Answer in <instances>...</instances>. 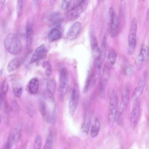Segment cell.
Masks as SVG:
<instances>
[{
    "mask_svg": "<svg viewBox=\"0 0 149 149\" xmlns=\"http://www.w3.org/2000/svg\"><path fill=\"white\" fill-rule=\"evenodd\" d=\"M23 8L22 1L21 0H18L16 7L17 12V15L20 17L22 14Z\"/></svg>",
    "mask_w": 149,
    "mask_h": 149,
    "instance_id": "e575fe53",
    "label": "cell"
},
{
    "mask_svg": "<svg viewBox=\"0 0 149 149\" xmlns=\"http://www.w3.org/2000/svg\"><path fill=\"white\" fill-rule=\"evenodd\" d=\"M110 68L106 64L103 69L102 76L100 80L105 85L107 83L110 75Z\"/></svg>",
    "mask_w": 149,
    "mask_h": 149,
    "instance_id": "cb8c5ba5",
    "label": "cell"
},
{
    "mask_svg": "<svg viewBox=\"0 0 149 149\" xmlns=\"http://www.w3.org/2000/svg\"><path fill=\"white\" fill-rule=\"evenodd\" d=\"M33 32V24L30 22L27 24L26 28V47H30L32 42Z\"/></svg>",
    "mask_w": 149,
    "mask_h": 149,
    "instance_id": "2e32d148",
    "label": "cell"
},
{
    "mask_svg": "<svg viewBox=\"0 0 149 149\" xmlns=\"http://www.w3.org/2000/svg\"><path fill=\"white\" fill-rule=\"evenodd\" d=\"M13 146L7 141L3 149H11Z\"/></svg>",
    "mask_w": 149,
    "mask_h": 149,
    "instance_id": "ab89813d",
    "label": "cell"
},
{
    "mask_svg": "<svg viewBox=\"0 0 149 149\" xmlns=\"http://www.w3.org/2000/svg\"><path fill=\"white\" fill-rule=\"evenodd\" d=\"M137 22L136 18H133L128 36V50L129 54L131 55L134 52L136 46Z\"/></svg>",
    "mask_w": 149,
    "mask_h": 149,
    "instance_id": "7a4b0ae2",
    "label": "cell"
},
{
    "mask_svg": "<svg viewBox=\"0 0 149 149\" xmlns=\"http://www.w3.org/2000/svg\"><path fill=\"white\" fill-rule=\"evenodd\" d=\"M47 89L48 92L50 94H54L56 88V83L54 79L49 80L46 84Z\"/></svg>",
    "mask_w": 149,
    "mask_h": 149,
    "instance_id": "d4e9b609",
    "label": "cell"
},
{
    "mask_svg": "<svg viewBox=\"0 0 149 149\" xmlns=\"http://www.w3.org/2000/svg\"><path fill=\"white\" fill-rule=\"evenodd\" d=\"M124 72L125 74L129 76H131L133 73V71L132 68L129 66H127L125 68Z\"/></svg>",
    "mask_w": 149,
    "mask_h": 149,
    "instance_id": "8d00e7d4",
    "label": "cell"
},
{
    "mask_svg": "<svg viewBox=\"0 0 149 149\" xmlns=\"http://www.w3.org/2000/svg\"><path fill=\"white\" fill-rule=\"evenodd\" d=\"M69 84V76L68 71L65 68H63L61 71L59 91L61 98H63L68 91Z\"/></svg>",
    "mask_w": 149,
    "mask_h": 149,
    "instance_id": "52a82bcc",
    "label": "cell"
},
{
    "mask_svg": "<svg viewBox=\"0 0 149 149\" xmlns=\"http://www.w3.org/2000/svg\"><path fill=\"white\" fill-rule=\"evenodd\" d=\"M5 1L3 0H0V4H3L4 3Z\"/></svg>",
    "mask_w": 149,
    "mask_h": 149,
    "instance_id": "b9f144b4",
    "label": "cell"
},
{
    "mask_svg": "<svg viewBox=\"0 0 149 149\" xmlns=\"http://www.w3.org/2000/svg\"><path fill=\"white\" fill-rule=\"evenodd\" d=\"M43 67L45 70L46 75L47 76L51 75L52 72V68L50 63L48 61L44 62L43 64Z\"/></svg>",
    "mask_w": 149,
    "mask_h": 149,
    "instance_id": "d6a6232c",
    "label": "cell"
},
{
    "mask_svg": "<svg viewBox=\"0 0 149 149\" xmlns=\"http://www.w3.org/2000/svg\"><path fill=\"white\" fill-rule=\"evenodd\" d=\"M61 36V31L58 29L55 28L52 30L48 34V38L51 41L59 40Z\"/></svg>",
    "mask_w": 149,
    "mask_h": 149,
    "instance_id": "44dd1931",
    "label": "cell"
},
{
    "mask_svg": "<svg viewBox=\"0 0 149 149\" xmlns=\"http://www.w3.org/2000/svg\"><path fill=\"white\" fill-rule=\"evenodd\" d=\"M55 1L50 0V4L51 6H53L55 3Z\"/></svg>",
    "mask_w": 149,
    "mask_h": 149,
    "instance_id": "60d3db41",
    "label": "cell"
},
{
    "mask_svg": "<svg viewBox=\"0 0 149 149\" xmlns=\"http://www.w3.org/2000/svg\"><path fill=\"white\" fill-rule=\"evenodd\" d=\"M81 28V25L80 22H75L69 29L67 35L68 39L72 40L76 38L79 34Z\"/></svg>",
    "mask_w": 149,
    "mask_h": 149,
    "instance_id": "7c38bea8",
    "label": "cell"
},
{
    "mask_svg": "<svg viewBox=\"0 0 149 149\" xmlns=\"http://www.w3.org/2000/svg\"><path fill=\"white\" fill-rule=\"evenodd\" d=\"M80 90L79 86L77 83L74 85L71 98L69 102V111L72 116L74 115L77 108L79 100Z\"/></svg>",
    "mask_w": 149,
    "mask_h": 149,
    "instance_id": "5b68a950",
    "label": "cell"
},
{
    "mask_svg": "<svg viewBox=\"0 0 149 149\" xmlns=\"http://www.w3.org/2000/svg\"><path fill=\"white\" fill-rule=\"evenodd\" d=\"M91 49L92 54L95 58L99 55V49L97 39L95 37L93 36L91 42Z\"/></svg>",
    "mask_w": 149,
    "mask_h": 149,
    "instance_id": "ffe728a7",
    "label": "cell"
},
{
    "mask_svg": "<svg viewBox=\"0 0 149 149\" xmlns=\"http://www.w3.org/2000/svg\"><path fill=\"white\" fill-rule=\"evenodd\" d=\"M13 91L15 96L19 98L20 97L22 92V88L21 86L16 82L12 83Z\"/></svg>",
    "mask_w": 149,
    "mask_h": 149,
    "instance_id": "4316f807",
    "label": "cell"
},
{
    "mask_svg": "<svg viewBox=\"0 0 149 149\" xmlns=\"http://www.w3.org/2000/svg\"><path fill=\"white\" fill-rule=\"evenodd\" d=\"M5 48L10 53L17 54L19 53L22 48V45L18 36L15 34L11 33L5 38L4 40Z\"/></svg>",
    "mask_w": 149,
    "mask_h": 149,
    "instance_id": "6da1fadb",
    "label": "cell"
},
{
    "mask_svg": "<svg viewBox=\"0 0 149 149\" xmlns=\"http://www.w3.org/2000/svg\"><path fill=\"white\" fill-rule=\"evenodd\" d=\"M87 6V1L80 0L78 3L67 10L66 17L70 20L76 19L85 9Z\"/></svg>",
    "mask_w": 149,
    "mask_h": 149,
    "instance_id": "277c9868",
    "label": "cell"
},
{
    "mask_svg": "<svg viewBox=\"0 0 149 149\" xmlns=\"http://www.w3.org/2000/svg\"><path fill=\"white\" fill-rule=\"evenodd\" d=\"M148 125H149V117L148 119Z\"/></svg>",
    "mask_w": 149,
    "mask_h": 149,
    "instance_id": "7bdbcfd3",
    "label": "cell"
},
{
    "mask_svg": "<svg viewBox=\"0 0 149 149\" xmlns=\"http://www.w3.org/2000/svg\"><path fill=\"white\" fill-rule=\"evenodd\" d=\"M53 132L51 131L49 133L43 149H53Z\"/></svg>",
    "mask_w": 149,
    "mask_h": 149,
    "instance_id": "f1b7e54d",
    "label": "cell"
},
{
    "mask_svg": "<svg viewBox=\"0 0 149 149\" xmlns=\"http://www.w3.org/2000/svg\"><path fill=\"white\" fill-rule=\"evenodd\" d=\"M90 119L89 116L87 115L85 117L82 126V131L85 133L88 132L90 127Z\"/></svg>",
    "mask_w": 149,
    "mask_h": 149,
    "instance_id": "f546056e",
    "label": "cell"
},
{
    "mask_svg": "<svg viewBox=\"0 0 149 149\" xmlns=\"http://www.w3.org/2000/svg\"><path fill=\"white\" fill-rule=\"evenodd\" d=\"M47 50L45 45L42 44L35 50L30 60L31 63L39 61L44 58L47 54Z\"/></svg>",
    "mask_w": 149,
    "mask_h": 149,
    "instance_id": "30bf717a",
    "label": "cell"
},
{
    "mask_svg": "<svg viewBox=\"0 0 149 149\" xmlns=\"http://www.w3.org/2000/svg\"><path fill=\"white\" fill-rule=\"evenodd\" d=\"M146 79V74L144 73L141 76L137 86L134 89L133 96L135 98H138L142 94L145 87Z\"/></svg>",
    "mask_w": 149,
    "mask_h": 149,
    "instance_id": "4fadbf2b",
    "label": "cell"
},
{
    "mask_svg": "<svg viewBox=\"0 0 149 149\" xmlns=\"http://www.w3.org/2000/svg\"><path fill=\"white\" fill-rule=\"evenodd\" d=\"M100 123L99 119L95 117L94 119L90 132V135L92 138L95 137L98 134L100 129Z\"/></svg>",
    "mask_w": 149,
    "mask_h": 149,
    "instance_id": "ac0fdd59",
    "label": "cell"
},
{
    "mask_svg": "<svg viewBox=\"0 0 149 149\" xmlns=\"http://www.w3.org/2000/svg\"><path fill=\"white\" fill-rule=\"evenodd\" d=\"M42 139L40 135H38L35 139L33 144V149H41Z\"/></svg>",
    "mask_w": 149,
    "mask_h": 149,
    "instance_id": "836d02e7",
    "label": "cell"
},
{
    "mask_svg": "<svg viewBox=\"0 0 149 149\" xmlns=\"http://www.w3.org/2000/svg\"><path fill=\"white\" fill-rule=\"evenodd\" d=\"M50 21L52 24L58 25L62 22L63 19L59 13H55L50 16Z\"/></svg>",
    "mask_w": 149,
    "mask_h": 149,
    "instance_id": "484cf974",
    "label": "cell"
},
{
    "mask_svg": "<svg viewBox=\"0 0 149 149\" xmlns=\"http://www.w3.org/2000/svg\"><path fill=\"white\" fill-rule=\"evenodd\" d=\"M92 80H93V72L90 71L87 76L84 88L83 91L84 93L86 94L88 92Z\"/></svg>",
    "mask_w": 149,
    "mask_h": 149,
    "instance_id": "83f0119b",
    "label": "cell"
},
{
    "mask_svg": "<svg viewBox=\"0 0 149 149\" xmlns=\"http://www.w3.org/2000/svg\"><path fill=\"white\" fill-rule=\"evenodd\" d=\"M11 106L13 109L15 111H17L19 110L18 105L16 101H13L12 102Z\"/></svg>",
    "mask_w": 149,
    "mask_h": 149,
    "instance_id": "74e56055",
    "label": "cell"
},
{
    "mask_svg": "<svg viewBox=\"0 0 149 149\" xmlns=\"http://www.w3.org/2000/svg\"><path fill=\"white\" fill-rule=\"evenodd\" d=\"M22 130V127L21 124H19L15 125L11 131L7 141L13 146L18 143L21 138Z\"/></svg>",
    "mask_w": 149,
    "mask_h": 149,
    "instance_id": "9c48e42d",
    "label": "cell"
},
{
    "mask_svg": "<svg viewBox=\"0 0 149 149\" xmlns=\"http://www.w3.org/2000/svg\"><path fill=\"white\" fill-rule=\"evenodd\" d=\"M39 87V81L36 78H33L30 81L29 84V91L32 94L35 95L38 92Z\"/></svg>",
    "mask_w": 149,
    "mask_h": 149,
    "instance_id": "d6986e66",
    "label": "cell"
},
{
    "mask_svg": "<svg viewBox=\"0 0 149 149\" xmlns=\"http://www.w3.org/2000/svg\"><path fill=\"white\" fill-rule=\"evenodd\" d=\"M38 106L41 115L45 117L47 114L46 105L45 102L43 100L40 99L38 102Z\"/></svg>",
    "mask_w": 149,
    "mask_h": 149,
    "instance_id": "4dcf8cb0",
    "label": "cell"
},
{
    "mask_svg": "<svg viewBox=\"0 0 149 149\" xmlns=\"http://www.w3.org/2000/svg\"><path fill=\"white\" fill-rule=\"evenodd\" d=\"M129 99V91L127 88H124L122 93V98L120 104L119 112L120 114L123 113L128 106Z\"/></svg>",
    "mask_w": 149,
    "mask_h": 149,
    "instance_id": "8fae6325",
    "label": "cell"
},
{
    "mask_svg": "<svg viewBox=\"0 0 149 149\" xmlns=\"http://www.w3.org/2000/svg\"><path fill=\"white\" fill-rule=\"evenodd\" d=\"M110 17L109 27L110 34L112 37H116L120 31V23L118 17L112 8L109 10Z\"/></svg>",
    "mask_w": 149,
    "mask_h": 149,
    "instance_id": "8992f818",
    "label": "cell"
},
{
    "mask_svg": "<svg viewBox=\"0 0 149 149\" xmlns=\"http://www.w3.org/2000/svg\"><path fill=\"white\" fill-rule=\"evenodd\" d=\"M149 60V48L146 45L141 47L135 60L136 65L139 67L145 65Z\"/></svg>",
    "mask_w": 149,
    "mask_h": 149,
    "instance_id": "ba28073f",
    "label": "cell"
},
{
    "mask_svg": "<svg viewBox=\"0 0 149 149\" xmlns=\"http://www.w3.org/2000/svg\"><path fill=\"white\" fill-rule=\"evenodd\" d=\"M140 111V106L139 102L137 100L134 102L131 111L130 120L132 124L136 125L138 121Z\"/></svg>",
    "mask_w": 149,
    "mask_h": 149,
    "instance_id": "5bb4252c",
    "label": "cell"
},
{
    "mask_svg": "<svg viewBox=\"0 0 149 149\" xmlns=\"http://www.w3.org/2000/svg\"><path fill=\"white\" fill-rule=\"evenodd\" d=\"M117 58L116 53L113 50L110 51L108 54L106 65L111 68L114 65Z\"/></svg>",
    "mask_w": 149,
    "mask_h": 149,
    "instance_id": "603a6c76",
    "label": "cell"
},
{
    "mask_svg": "<svg viewBox=\"0 0 149 149\" xmlns=\"http://www.w3.org/2000/svg\"><path fill=\"white\" fill-rule=\"evenodd\" d=\"M21 63L20 58L18 57H15L9 62L7 66V70L9 72L14 71L19 67Z\"/></svg>",
    "mask_w": 149,
    "mask_h": 149,
    "instance_id": "e0dca14e",
    "label": "cell"
},
{
    "mask_svg": "<svg viewBox=\"0 0 149 149\" xmlns=\"http://www.w3.org/2000/svg\"><path fill=\"white\" fill-rule=\"evenodd\" d=\"M100 93L102 97H104L105 95V85L100 80L99 85Z\"/></svg>",
    "mask_w": 149,
    "mask_h": 149,
    "instance_id": "d590c367",
    "label": "cell"
},
{
    "mask_svg": "<svg viewBox=\"0 0 149 149\" xmlns=\"http://www.w3.org/2000/svg\"><path fill=\"white\" fill-rule=\"evenodd\" d=\"M69 1H63L61 6V8L63 9L66 10L68 3Z\"/></svg>",
    "mask_w": 149,
    "mask_h": 149,
    "instance_id": "f35d334b",
    "label": "cell"
},
{
    "mask_svg": "<svg viewBox=\"0 0 149 149\" xmlns=\"http://www.w3.org/2000/svg\"><path fill=\"white\" fill-rule=\"evenodd\" d=\"M118 110V97L117 93L113 91L110 96L108 112L110 125L112 126L115 120Z\"/></svg>",
    "mask_w": 149,
    "mask_h": 149,
    "instance_id": "3957f363",
    "label": "cell"
},
{
    "mask_svg": "<svg viewBox=\"0 0 149 149\" xmlns=\"http://www.w3.org/2000/svg\"><path fill=\"white\" fill-rule=\"evenodd\" d=\"M107 42L105 37L103 38L102 43L99 49V53L98 57L103 61L104 60L106 55Z\"/></svg>",
    "mask_w": 149,
    "mask_h": 149,
    "instance_id": "7402d4cb",
    "label": "cell"
},
{
    "mask_svg": "<svg viewBox=\"0 0 149 149\" xmlns=\"http://www.w3.org/2000/svg\"><path fill=\"white\" fill-rule=\"evenodd\" d=\"M8 89V84L6 80H4L1 85L0 97L4 98Z\"/></svg>",
    "mask_w": 149,
    "mask_h": 149,
    "instance_id": "1f68e13d",
    "label": "cell"
},
{
    "mask_svg": "<svg viewBox=\"0 0 149 149\" xmlns=\"http://www.w3.org/2000/svg\"><path fill=\"white\" fill-rule=\"evenodd\" d=\"M103 62L98 56L95 58L94 71L93 72V80L94 82L97 80L100 76Z\"/></svg>",
    "mask_w": 149,
    "mask_h": 149,
    "instance_id": "9a60e30c",
    "label": "cell"
}]
</instances>
